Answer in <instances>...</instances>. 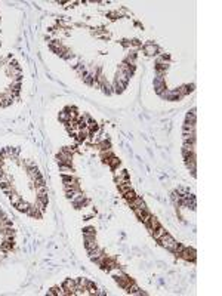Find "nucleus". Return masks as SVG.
<instances>
[{"label": "nucleus", "mask_w": 222, "mask_h": 296, "mask_svg": "<svg viewBox=\"0 0 222 296\" xmlns=\"http://www.w3.org/2000/svg\"><path fill=\"white\" fill-rule=\"evenodd\" d=\"M184 130H195V123L185 122V124H184Z\"/></svg>", "instance_id": "30"}, {"label": "nucleus", "mask_w": 222, "mask_h": 296, "mask_svg": "<svg viewBox=\"0 0 222 296\" xmlns=\"http://www.w3.org/2000/svg\"><path fill=\"white\" fill-rule=\"evenodd\" d=\"M27 213H28V215H31V216H34V218H40V210L36 207V204H34V206H30L28 210H27Z\"/></svg>", "instance_id": "21"}, {"label": "nucleus", "mask_w": 222, "mask_h": 296, "mask_svg": "<svg viewBox=\"0 0 222 296\" xmlns=\"http://www.w3.org/2000/svg\"><path fill=\"white\" fill-rule=\"evenodd\" d=\"M144 52H145L148 56H154L157 52H159V48L154 45V43H148V45L144 48Z\"/></svg>", "instance_id": "12"}, {"label": "nucleus", "mask_w": 222, "mask_h": 296, "mask_svg": "<svg viewBox=\"0 0 222 296\" xmlns=\"http://www.w3.org/2000/svg\"><path fill=\"white\" fill-rule=\"evenodd\" d=\"M59 169H61V173H62V175H70V176L73 175V168L68 166V164H61Z\"/></svg>", "instance_id": "20"}, {"label": "nucleus", "mask_w": 222, "mask_h": 296, "mask_svg": "<svg viewBox=\"0 0 222 296\" xmlns=\"http://www.w3.org/2000/svg\"><path fill=\"white\" fill-rule=\"evenodd\" d=\"M187 122L195 123V110H191V113H188L187 114Z\"/></svg>", "instance_id": "29"}, {"label": "nucleus", "mask_w": 222, "mask_h": 296, "mask_svg": "<svg viewBox=\"0 0 222 296\" xmlns=\"http://www.w3.org/2000/svg\"><path fill=\"white\" fill-rule=\"evenodd\" d=\"M129 204H131V207L135 210V209H147V206H145V203L142 201V198H139V197H135L132 201H129Z\"/></svg>", "instance_id": "7"}, {"label": "nucleus", "mask_w": 222, "mask_h": 296, "mask_svg": "<svg viewBox=\"0 0 222 296\" xmlns=\"http://www.w3.org/2000/svg\"><path fill=\"white\" fill-rule=\"evenodd\" d=\"M159 241L165 249H167V250H170V252H173V249H175V246H176V240H175L170 234H167V233H165V234L161 235V237L159 238Z\"/></svg>", "instance_id": "1"}, {"label": "nucleus", "mask_w": 222, "mask_h": 296, "mask_svg": "<svg viewBox=\"0 0 222 296\" xmlns=\"http://www.w3.org/2000/svg\"><path fill=\"white\" fill-rule=\"evenodd\" d=\"M123 196H125V198H126V200H127V203H129V201H132V200H133V198H135V197H136V194H135V193H133V191H132V190H129V191H127V193H125Z\"/></svg>", "instance_id": "27"}, {"label": "nucleus", "mask_w": 222, "mask_h": 296, "mask_svg": "<svg viewBox=\"0 0 222 296\" xmlns=\"http://www.w3.org/2000/svg\"><path fill=\"white\" fill-rule=\"evenodd\" d=\"M85 247L87 249V252H89V250H93V249H96L98 244H96V240H95V237H85Z\"/></svg>", "instance_id": "8"}, {"label": "nucleus", "mask_w": 222, "mask_h": 296, "mask_svg": "<svg viewBox=\"0 0 222 296\" xmlns=\"http://www.w3.org/2000/svg\"><path fill=\"white\" fill-rule=\"evenodd\" d=\"M107 164H110V168H113V169H119V166H120V160L117 158V157H110L108 158V162H107Z\"/></svg>", "instance_id": "18"}, {"label": "nucleus", "mask_w": 222, "mask_h": 296, "mask_svg": "<svg viewBox=\"0 0 222 296\" xmlns=\"http://www.w3.org/2000/svg\"><path fill=\"white\" fill-rule=\"evenodd\" d=\"M161 96L163 98H166L167 101H175V99H179L181 98V95H179V92L176 90H165L163 93H161Z\"/></svg>", "instance_id": "5"}, {"label": "nucleus", "mask_w": 222, "mask_h": 296, "mask_svg": "<svg viewBox=\"0 0 222 296\" xmlns=\"http://www.w3.org/2000/svg\"><path fill=\"white\" fill-rule=\"evenodd\" d=\"M59 120H61V122H64V123H67V122H70V120H71V117H70V114L67 113V110H64V111L59 113Z\"/></svg>", "instance_id": "23"}, {"label": "nucleus", "mask_w": 222, "mask_h": 296, "mask_svg": "<svg viewBox=\"0 0 222 296\" xmlns=\"http://www.w3.org/2000/svg\"><path fill=\"white\" fill-rule=\"evenodd\" d=\"M154 89H155V92H157L159 95H161V93L165 92V89H166L165 78H163V77L155 78V80H154Z\"/></svg>", "instance_id": "4"}, {"label": "nucleus", "mask_w": 222, "mask_h": 296, "mask_svg": "<svg viewBox=\"0 0 222 296\" xmlns=\"http://www.w3.org/2000/svg\"><path fill=\"white\" fill-rule=\"evenodd\" d=\"M19 201H21V196H18V194H12V193H11V203H12V204H13V206H17Z\"/></svg>", "instance_id": "28"}, {"label": "nucleus", "mask_w": 222, "mask_h": 296, "mask_svg": "<svg viewBox=\"0 0 222 296\" xmlns=\"http://www.w3.org/2000/svg\"><path fill=\"white\" fill-rule=\"evenodd\" d=\"M104 255V252L99 249V247H96V249H93V250H89V258H91L92 261L95 262L98 258H101Z\"/></svg>", "instance_id": "14"}, {"label": "nucleus", "mask_w": 222, "mask_h": 296, "mask_svg": "<svg viewBox=\"0 0 222 296\" xmlns=\"http://www.w3.org/2000/svg\"><path fill=\"white\" fill-rule=\"evenodd\" d=\"M165 233H166V229L163 228L161 225H160V227H157L155 229H153V231H151V234H153V237L155 238V240H159V238H160V237H161L163 234H165Z\"/></svg>", "instance_id": "16"}, {"label": "nucleus", "mask_w": 222, "mask_h": 296, "mask_svg": "<svg viewBox=\"0 0 222 296\" xmlns=\"http://www.w3.org/2000/svg\"><path fill=\"white\" fill-rule=\"evenodd\" d=\"M57 157H58V163H59V166H61V164H68V166H71V154L65 153V151H61Z\"/></svg>", "instance_id": "3"}, {"label": "nucleus", "mask_w": 222, "mask_h": 296, "mask_svg": "<svg viewBox=\"0 0 222 296\" xmlns=\"http://www.w3.org/2000/svg\"><path fill=\"white\" fill-rule=\"evenodd\" d=\"M184 142L195 144V130H184Z\"/></svg>", "instance_id": "10"}, {"label": "nucleus", "mask_w": 222, "mask_h": 296, "mask_svg": "<svg viewBox=\"0 0 222 296\" xmlns=\"http://www.w3.org/2000/svg\"><path fill=\"white\" fill-rule=\"evenodd\" d=\"M15 207H17V209L19 210V212H27V210H28V207H30V204H28V203H25V201L21 200V201H19V203H18V204H17Z\"/></svg>", "instance_id": "22"}, {"label": "nucleus", "mask_w": 222, "mask_h": 296, "mask_svg": "<svg viewBox=\"0 0 222 296\" xmlns=\"http://www.w3.org/2000/svg\"><path fill=\"white\" fill-rule=\"evenodd\" d=\"M3 163H5V157H3L2 154H0V168L3 166Z\"/></svg>", "instance_id": "31"}, {"label": "nucleus", "mask_w": 222, "mask_h": 296, "mask_svg": "<svg viewBox=\"0 0 222 296\" xmlns=\"http://www.w3.org/2000/svg\"><path fill=\"white\" fill-rule=\"evenodd\" d=\"M129 78H131L129 74L123 73V71H120V70L117 71V74H116V82H120V83H123V84H127Z\"/></svg>", "instance_id": "11"}, {"label": "nucleus", "mask_w": 222, "mask_h": 296, "mask_svg": "<svg viewBox=\"0 0 222 296\" xmlns=\"http://www.w3.org/2000/svg\"><path fill=\"white\" fill-rule=\"evenodd\" d=\"M12 247H13V241H12V238H5V241H3L2 246H0V250L7 252V250H11Z\"/></svg>", "instance_id": "15"}, {"label": "nucleus", "mask_w": 222, "mask_h": 296, "mask_svg": "<svg viewBox=\"0 0 222 296\" xmlns=\"http://www.w3.org/2000/svg\"><path fill=\"white\" fill-rule=\"evenodd\" d=\"M99 144V148H101V151H107V150H111V144H110V141H101V142H98Z\"/></svg>", "instance_id": "24"}, {"label": "nucleus", "mask_w": 222, "mask_h": 296, "mask_svg": "<svg viewBox=\"0 0 222 296\" xmlns=\"http://www.w3.org/2000/svg\"><path fill=\"white\" fill-rule=\"evenodd\" d=\"M28 176L31 178V181H36V179H39V178H42L40 176V173H39V170H37V168H31L28 170Z\"/></svg>", "instance_id": "19"}, {"label": "nucleus", "mask_w": 222, "mask_h": 296, "mask_svg": "<svg viewBox=\"0 0 222 296\" xmlns=\"http://www.w3.org/2000/svg\"><path fill=\"white\" fill-rule=\"evenodd\" d=\"M83 234H85V237H95V228L87 227V228L83 229Z\"/></svg>", "instance_id": "25"}, {"label": "nucleus", "mask_w": 222, "mask_h": 296, "mask_svg": "<svg viewBox=\"0 0 222 296\" xmlns=\"http://www.w3.org/2000/svg\"><path fill=\"white\" fill-rule=\"evenodd\" d=\"M194 147H195V144H193V142H184L182 154L185 157L190 156V154H194Z\"/></svg>", "instance_id": "13"}, {"label": "nucleus", "mask_w": 222, "mask_h": 296, "mask_svg": "<svg viewBox=\"0 0 222 296\" xmlns=\"http://www.w3.org/2000/svg\"><path fill=\"white\" fill-rule=\"evenodd\" d=\"M2 176H3V172H2V169H0V178H2Z\"/></svg>", "instance_id": "32"}, {"label": "nucleus", "mask_w": 222, "mask_h": 296, "mask_svg": "<svg viewBox=\"0 0 222 296\" xmlns=\"http://www.w3.org/2000/svg\"><path fill=\"white\" fill-rule=\"evenodd\" d=\"M117 187H119V191L121 193V194H125V193H127L129 190H132L131 182H129V181H126V182H123V184H119Z\"/></svg>", "instance_id": "17"}, {"label": "nucleus", "mask_w": 222, "mask_h": 296, "mask_svg": "<svg viewBox=\"0 0 222 296\" xmlns=\"http://www.w3.org/2000/svg\"><path fill=\"white\" fill-rule=\"evenodd\" d=\"M64 290L67 292L68 295H73L74 293V289H76V280H71V278H68V280H65L64 281Z\"/></svg>", "instance_id": "6"}, {"label": "nucleus", "mask_w": 222, "mask_h": 296, "mask_svg": "<svg viewBox=\"0 0 222 296\" xmlns=\"http://www.w3.org/2000/svg\"><path fill=\"white\" fill-rule=\"evenodd\" d=\"M125 86L126 84H123V83H120V82H114V86H113V89H114V92H123V89H125Z\"/></svg>", "instance_id": "26"}, {"label": "nucleus", "mask_w": 222, "mask_h": 296, "mask_svg": "<svg viewBox=\"0 0 222 296\" xmlns=\"http://www.w3.org/2000/svg\"><path fill=\"white\" fill-rule=\"evenodd\" d=\"M179 256L182 258L184 261H191V262H194L195 261V250H194L193 247H184L182 252L179 253Z\"/></svg>", "instance_id": "2"}, {"label": "nucleus", "mask_w": 222, "mask_h": 296, "mask_svg": "<svg viewBox=\"0 0 222 296\" xmlns=\"http://www.w3.org/2000/svg\"><path fill=\"white\" fill-rule=\"evenodd\" d=\"M145 225L148 227V229H150V231H153V229H155L157 227H160V222H159V219L155 218V216H153V215H151V216L148 218V221L145 222Z\"/></svg>", "instance_id": "9"}]
</instances>
